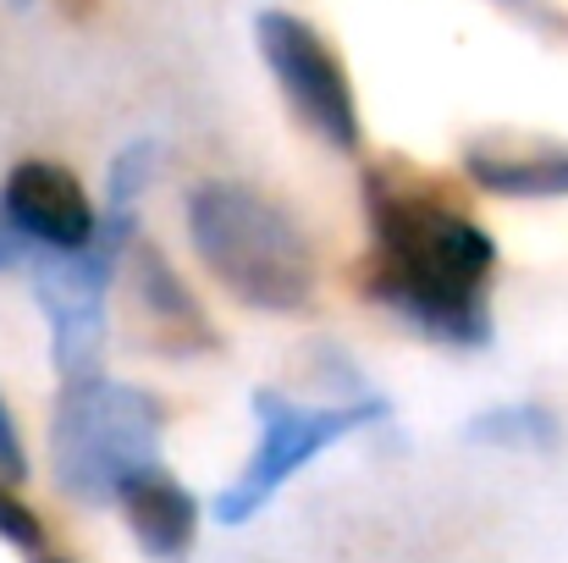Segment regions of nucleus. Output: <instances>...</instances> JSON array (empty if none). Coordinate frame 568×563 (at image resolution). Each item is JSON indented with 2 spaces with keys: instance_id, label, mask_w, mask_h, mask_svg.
Returning a JSON list of instances; mask_svg holds the SVG:
<instances>
[{
  "instance_id": "obj_8",
  "label": "nucleus",
  "mask_w": 568,
  "mask_h": 563,
  "mask_svg": "<svg viewBox=\"0 0 568 563\" xmlns=\"http://www.w3.org/2000/svg\"><path fill=\"white\" fill-rule=\"evenodd\" d=\"M0 215L33 249H83L94 238V227H100L94 199L55 161H22V167H11V178L0 188Z\"/></svg>"
},
{
  "instance_id": "obj_16",
  "label": "nucleus",
  "mask_w": 568,
  "mask_h": 563,
  "mask_svg": "<svg viewBox=\"0 0 568 563\" xmlns=\"http://www.w3.org/2000/svg\"><path fill=\"white\" fill-rule=\"evenodd\" d=\"M33 563H61V559H33Z\"/></svg>"
},
{
  "instance_id": "obj_5",
  "label": "nucleus",
  "mask_w": 568,
  "mask_h": 563,
  "mask_svg": "<svg viewBox=\"0 0 568 563\" xmlns=\"http://www.w3.org/2000/svg\"><path fill=\"white\" fill-rule=\"evenodd\" d=\"M254 420H260V442L243 464V475L210 503V514L221 525H248L310 459H321L326 448H337L343 436L365 431V425H381L392 409L376 392H359V398H343V403H298L276 386H260L248 398Z\"/></svg>"
},
{
  "instance_id": "obj_6",
  "label": "nucleus",
  "mask_w": 568,
  "mask_h": 563,
  "mask_svg": "<svg viewBox=\"0 0 568 563\" xmlns=\"http://www.w3.org/2000/svg\"><path fill=\"white\" fill-rule=\"evenodd\" d=\"M254 44L287 100V111L326 144V150H359L365 128H359V100H354V78L343 67V56L332 50V39L298 17V11H260L254 17Z\"/></svg>"
},
{
  "instance_id": "obj_7",
  "label": "nucleus",
  "mask_w": 568,
  "mask_h": 563,
  "mask_svg": "<svg viewBox=\"0 0 568 563\" xmlns=\"http://www.w3.org/2000/svg\"><path fill=\"white\" fill-rule=\"evenodd\" d=\"M122 277H128V304H133V321H139V338L150 354H166V360H193V354H215V326L210 315L199 310L193 288L172 271V260L133 238L128 254H122Z\"/></svg>"
},
{
  "instance_id": "obj_15",
  "label": "nucleus",
  "mask_w": 568,
  "mask_h": 563,
  "mask_svg": "<svg viewBox=\"0 0 568 563\" xmlns=\"http://www.w3.org/2000/svg\"><path fill=\"white\" fill-rule=\"evenodd\" d=\"M0 481H28V453H22V436H17V420L0 398Z\"/></svg>"
},
{
  "instance_id": "obj_13",
  "label": "nucleus",
  "mask_w": 568,
  "mask_h": 563,
  "mask_svg": "<svg viewBox=\"0 0 568 563\" xmlns=\"http://www.w3.org/2000/svg\"><path fill=\"white\" fill-rule=\"evenodd\" d=\"M0 542H11L17 553H44V525H39V514L11 492V481H0Z\"/></svg>"
},
{
  "instance_id": "obj_1",
  "label": "nucleus",
  "mask_w": 568,
  "mask_h": 563,
  "mask_svg": "<svg viewBox=\"0 0 568 563\" xmlns=\"http://www.w3.org/2000/svg\"><path fill=\"white\" fill-rule=\"evenodd\" d=\"M371 254L359 271L365 299L447 349L491 343V232L436 183L403 161L365 172Z\"/></svg>"
},
{
  "instance_id": "obj_11",
  "label": "nucleus",
  "mask_w": 568,
  "mask_h": 563,
  "mask_svg": "<svg viewBox=\"0 0 568 563\" xmlns=\"http://www.w3.org/2000/svg\"><path fill=\"white\" fill-rule=\"evenodd\" d=\"M558 436H564L558 414H552L547 403H536V398H525V403H497V409H486V414L469 420V442H480V448H508V453H547V448H558Z\"/></svg>"
},
{
  "instance_id": "obj_12",
  "label": "nucleus",
  "mask_w": 568,
  "mask_h": 563,
  "mask_svg": "<svg viewBox=\"0 0 568 563\" xmlns=\"http://www.w3.org/2000/svg\"><path fill=\"white\" fill-rule=\"evenodd\" d=\"M155 178V144L133 139L116 161H111V210H139V193Z\"/></svg>"
},
{
  "instance_id": "obj_2",
  "label": "nucleus",
  "mask_w": 568,
  "mask_h": 563,
  "mask_svg": "<svg viewBox=\"0 0 568 563\" xmlns=\"http://www.w3.org/2000/svg\"><path fill=\"white\" fill-rule=\"evenodd\" d=\"M189 238L199 265L248 310L298 315L315 304V254L293 210L232 178L189 193Z\"/></svg>"
},
{
  "instance_id": "obj_3",
  "label": "nucleus",
  "mask_w": 568,
  "mask_h": 563,
  "mask_svg": "<svg viewBox=\"0 0 568 563\" xmlns=\"http://www.w3.org/2000/svg\"><path fill=\"white\" fill-rule=\"evenodd\" d=\"M166 409L155 392L111 381V375H78L61 386L50 414V475L61 497L83 509L116 503L122 481L155 464Z\"/></svg>"
},
{
  "instance_id": "obj_14",
  "label": "nucleus",
  "mask_w": 568,
  "mask_h": 563,
  "mask_svg": "<svg viewBox=\"0 0 568 563\" xmlns=\"http://www.w3.org/2000/svg\"><path fill=\"white\" fill-rule=\"evenodd\" d=\"M503 17H514L519 28H530L547 44H568V11L558 0H491Z\"/></svg>"
},
{
  "instance_id": "obj_4",
  "label": "nucleus",
  "mask_w": 568,
  "mask_h": 563,
  "mask_svg": "<svg viewBox=\"0 0 568 563\" xmlns=\"http://www.w3.org/2000/svg\"><path fill=\"white\" fill-rule=\"evenodd\" d=\"M139 238L133 210H105L83 249H33L28 277L50 321V360L61 381L100 375L105 360V299L122 277V254Z\"/></svg>"
},
{
  "instance_id": "obj_9",
  "label": "nucleus",
  "mask_w": 568,
  "mask_h": 563,
  "mask_svg": "<svg viewBox=\"0 0 568 563\" xmlns=\"http://www.w3.org/2000/svg\"><path fill=\"white\" fill-rule=\"evenodd\" d=\"M116 503H122V520H128L133 542H139L150 559L183 563L193 553V542H199V497H193L172 470L144 464L139 475L122 481Z\"/></svg>"
},
{
  "instance_id": "obj_10",
  "label": "nucleus",
  "mask_w": 568,
  "mask_h": 563,
  "mask_svg": "<svg viewBox=\"0 0 568 563\" xmlns=\"http://www.w3.org/2000/svg\"><path fill=\"white\" fill-rule=\"evenodd\" d=\"M469 183L503 199H564L568 193V144L552 139H475L464 150Z\"/></svg>"
}]
</instances>
